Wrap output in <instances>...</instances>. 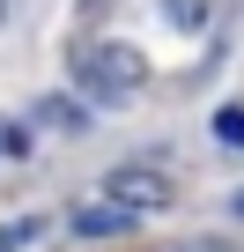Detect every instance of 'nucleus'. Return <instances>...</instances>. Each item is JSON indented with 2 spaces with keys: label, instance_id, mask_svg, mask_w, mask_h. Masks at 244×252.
I'll return each mask as SVG.
<instances>
[{
  "label": "nucleus",
  "instance_id": "nucleus-11",
  "mask_svg": "<svg viewBox=\"0 0 244 252\" xmlns=\"http://www.w3.org/2000/svg\"><path fill=\"white\" fill-rule=\"evenodd\" d=\"M0 23H8V0H0Z\"/></svg>",
  "mask_w": 244,
  "mask_h": 252
},
{
  "label": "nucleus",
  "instance_id": "nucleus-5",
  "mask_svg": "<svg viewBox=\"0 0 244 252\" xmlns=\"http://www.w3.org/2000/svg\"><path fill=\"white\" fill-rule=\"evenodd\" d=\"M215 141H222L229 156H244V104H222V111H215Z\"/></svg>",
  "mask_w": 244,
  "mask_h": 252
},
{
  "label": "nucleus",
  "instance_id": "nucleus-10",
  "mask_svg": "<svg viewBox=\"0 0 244 252\" xmlns=\"http://www.w3.org/2000/svg\"><path fill=\"white\" fill-rule=\"evenodd\" d=\"M185 252H215V245H185Z\"/></svg>",
  "mask_w": 244,
  "mask_h": 252
},
{
  "label": "nucleus",
  "instance_id": "nucleus-9",
  "mask_svg": "<svg viewBox=\"0 0 244 252\" xmlns=\"http://www.w3.org/2000/svg\"><path fill=\"white\" fill-rule=\"evenodd\" d=\"M229 208H237V215H244V193H237V200H229Z\"/></svg>",
  "mask_w": 244,
  "mask_h": 252
},
{
  "label": "nucleus",
  "instance_id": "nucleus-7",
  "mask_svg": "<svg viewBox=\"0 0 244 252\" xmlns=\"http://www.w3.org/2000/svg\"><path fill=\"white\" fill-rule=\"evenodd\" d=\"M163 15H170L178 30H200V23H207V0H163Z\"/></svg>",
  "mask_w": 244,
  "mask_h": 252
},
{
  "label": "nucleus",
  "instance_id": "nucleus-2",
  "mask_svg": "<svg viewBox=\"0 0 244 252\" xmlns=\"http://www.w3.org/2000/svg\"><path fill=\"white\" fill-rule=\"evenodd\" d=\"M134 222H141V208H126L118 193H96V200H81V208L67 215V230H74V237H89V245H104V237H126Z\"/></svg>",
  "mask_w": 244,
  "mask_h": 252
},
{
  "label": "nucleus",
  "instance_id": "nucleus-6",
  "mask_svg": "<svg viewBox=\"0 0 244 252\" xmlns=\"http://www.w3.org/2000/svg\"><path fill=\"white\" fill-rule=\"evenodd\" d=\"M37 126H59V134H81V104H67V96H45V104H37Z\"/></svg>",
  "mask_w": 244,
  "mask_h": 252
},
{
  "label": "nucleus",
  "instance_id": "nucleus-1",
  "mask_svg": "<svg viewBox=\"0 0 244 252\" xmlns=\"http://www.w3.org/2000/svg\"><path fill=\"white\" fill-rule=\"evenodd\" d=\"M74 74H81V89L96 104H134L148 89V60L134 45H81L74 52Z\"/></svg>",
  "mask_w": 244,
  "mask_h": 252
},
{
  "label": "nucleus",
  "instance_id": "nucleus-4",
  "mask_svg": "<svg viewBox=\"0 0 244 252\" xmlns=\"http://www.w3.org/2000/svg\"><path fill=\"white\" fill-rule=\"evenodd\" d=\"M45 237V215H15V222H0V252H30Z\"/></svg>",
  "mask_w": 244,
  "mask_h": 252
},
{
  "label": "nucleus",
  "instance_id": "nucleus-8",
  "mask_svg": "<svg viewBox=\"0 0 244 252\" xmlns=\"http://www.w3.org/2000/svg\"><path fill=\"white\" fill-rule=\"evenodd\" d=\"M0 156L23 163V156H30V126H0Z\"/></svg>",
  "mask_w": 244,
  "mask_h": 252
},
{
  "label": "nucleus",
  "instance_id": "nucleus-3",
  "mask_svg": "<svg viewBox=\"0 0 244 252\" xmlns=\"http://www.w3.org/2000/svg\"><path fill=\"white\" fill-rule=\"evenodd\" d=\"M104 193H118L126 208H141V215H156V208H170V200H178L163 171H134V163H126V171H111V178H104Z\"/></svg>",
  "mask_w": 244,
  "mask_h": 252
}]
</instances>
